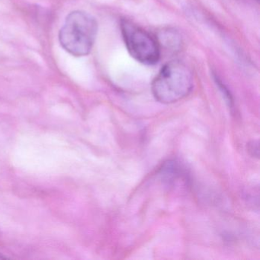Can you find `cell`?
I'll return each instance as SVG.
<instances>
[{
  "label": "cell",
  "instance_id": "cell-5",
  "mask_svg": "<svg viewBox=\"0 0 260 260\" xmlns=\"http://www.w3.org/2000/svg\"><path fill=\"white\" fill-rule=\"evenodd\" d=\"M7 257L4 256V255H3L2 254L0 253V259H2V258H6Z\"/></svg>",
  "mask_w": 260,
  "mask_h": 260
},
{
  "label": "cell",
  "instance_id": "cell-3",
  "mask_svg": "<svg viewBox=\"0 0 260 260\" xmlns=\"http://www.w3.org/2000/svg\"><path fill=\"white\" fill-rule=\"evenodd\" d=\"M120 27L126 48L134 59L145 65L159 61L161 50L156 37L127 19L121 20Z\"/></svg>",
  "mask_w": 260,
  "mask_h": 260
},
{
  "label": "cell",
  "instance_id": "cell-1",
  "mask_svg": "<svg viewBox=\"0 0 260 260\" xmlns=\"http://www.w3.org/2000/svg\"><path fill=\"white\" fill-rule=\"evenodd\" d=\"M98 33L96 19L86 12H71L59 31L60 46L68 54L81 57L90 54Z\"/></svg>",
  "mask_w": 260,
  "mask_h": 260
},
{
  "label": "cell",
  "instance_id": "cell-6",
  "mask_svg": "<svg viewBox=\"0 0 260 260\" xmlns=\"http://www.w3.org/2000/svg\"><path fill=\"white\" fill-rule=\"evenodd\" d=\"M257 1H258V0H257Z\"/></svg>",
  "mask_w": 260,
  "mask_h": 260
},
{
  "label": "cell",
  "instance_id": "cell-2",
  "mask_svg": "<svg viewBox=\"0 0 260 260\" xmlns=\"http://www.w3.org/2000/svg\"><path fill=\"white\" fill-rule=\"evenodd\" d=\"M193 87L191 70L181 61L166 63L152 83L153 96L162 104L177 103L186 97Z\"/></svg>",
  "mask_w": 260,
  "mask_h": 260
},
{
  "label": "cell",
  "instance_id": "cell-4",
  "mask_svg": "<svg viewBox=\"0 0 260 260\" xmlns=\"http://www.w3.org/2000/svg\"><path fill=\"white\" fill-rule=\"evenodd\" d=\"M156 39L160 50L164 48L166 51L176 52L180 49L182 45V37L180 35L172 28L162 29L158 33Z\"/></svg>",
  "mask_w": 260,
  "mask_h": 260
}]
</instances>
